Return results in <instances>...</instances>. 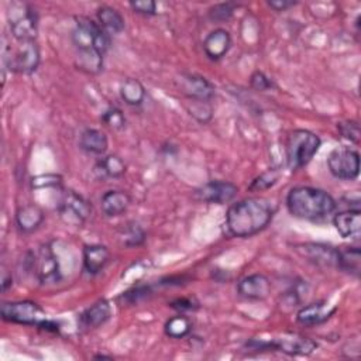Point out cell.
<instances>
[{"label": "cell", "instance_id": "cell-34", "mask_svg": "<svg viewBox=\"0 0 361 361\" xmlns=\"http://www.w3.org/2000/svg\"><path fill=\"white\" fill-rule=\"evenodd\" d=\"M276 180H278V172L275 169H269V171L261 173L258 178H255L251 182L250 190H264V189H268L272 185H275Z\"/></svg>", "mask_w": 361, "mask_h": 361}, {"label": "cell", "instance_id": "cell-26", "mask_svg": "<svg viewBox=\"0 0 361 361\" xmlns=\"http://www.w3.org/2000/svg\"><path fill=\"white\" fill-rule=\"evenodd\" d=\"M337 268L351 274L354 276L360 275L361 269V251L358 247H344L338 248Z\"/></svg>", "mask_w": 361, "mask_h": 361}, {"label": "cell", "instance_id": "cell-24", "mask_svg": "<svg viewBox=\"0 0 361 361\" xmlns=\"http://www.w3.org/2000/svg\"><path fill=\"white\" fill-rule=\"evenodd\" d=\"M97 20H99V25L107 32V34H120L124 27V18L120 14V11H117L116 8L110 7V6H102L97 8Z\"/></svg>", "mask_w": 361, "mask_h": 361}, {"label": "cell", "instance_id": "cell-9", "mask_svg": "<svg viewBox=\"0 0 361 361\" xmlns=\"http://www.w3.org/2000/svg\"><path fill=\"white\" fill-rule=\"evenodd\" d=\"M247 345L254 350H276L289 355H309L317 347L313 340L299 334H288L272 341H251Z\"/></svg>", "mask_w": 361, "mask_h": 361}, {"label": "cell", "instance_id": "cell-16", "mask_svg": "<svg viewBox=\"0 0 361 361\" xmlns=\"http://www.w3.org/2000/svg\"><path fill=\"white\" fill-rule=\"evenodd\" d=\"M336 230L344 238L358 240L361 235V213L360 207H350L348 210L338 212L333 219Z\"/></svg>", "mask_w": 361, "mask_h": 361}, {"label": "cell", "instance_id": "cell-8", "mask_svg": "<svg viewBox=\"0 0 361 361\" xmlns=\"http://www.w3.org/2000/svg\"><path fill=\"white\" fill-rule=\"evenodd\" d=\"M3 320L24 326H38L45 317L44 310L31 300L4 302L0 307Z\"/></svg>", "mask_w": 361, "mask_h": 361}, {"label": "cell", "instance_id": "cell-33", "mask_svg": "<svg viewBox=\"0 0 361 361\" xmlns=\"http://www.w3.org/2000/svg\"><path fill=\"white\" fill-rule=\"evenodd\" d=\"M149 293H151V288L148 285H140L124 292L118 299H123L126 303H130V305H137L138 302L148 298Z\"/></svg>", "mask_w": 361, "mask_h": 361}, {"label": "cell", "instance_id": "cell-6", "mask_svg": "<svg viewBox=\"0 0 361 361\" xmlns=\"http://www.w3.org/2000/svg\"><path fill=\"white\" fill-rule=\"evenodd\" d=\"M30 268L34 272L38 282L42 285L56 283L61 281V268L58 257L48 244L41 245L35 254H31Z\"/></svg>", "mask_w": 361, "mask_h": 361}, {"label": "cell", "instance_id": "cell-10", "mask_svg": "<svg viewBox=\"0 0 361 361\" xmlns=\"http://www.w3.org/2000/svg\"><path fill=\"white\" fill-rule=\"evenodd\" d=\"M61 217L73 226H82L92 214V204L73 190H65L58 204Z\"/></svg>", "mask_w": 361, "mask_h": 361}, {"label": "cell", "instance_id": "cell-21", "mask_svg": "<svg viewBox=\"0 0 361 361\" xmlns=\"http://www.w3.org/2000/svg\"><path fill=\"white\" fill-rule=\"evenodd\" d=\"M130 203H131V197L128 196V193L117 189L107 190L100 199L102 212L107 217H117L123 214L128 209Z\"/></svg>", "mask_w": 361, "mask_h": 361}, {"label": "cell", "instance_id": "cell-19", "mask_svg": "<svg viewBox=\"0 0 361 361\" xmlns=\"http://www.w3.org/2000/svg\"><path fill=\"white\" fill-rule=\"evenodd\" d=\"M111 317V306L106 299H100L94 302L90 307H87L79 317L80 327L90 330L97 329L104 324Z\"/></svg>", "mask_w": 361, "mask_h": 361}, {"label": "cell", "instance_id": "cell-2", "mask_svg": "<svg viewBox=\"0 0 361 361\" xmlns=\"http://www.w3.org/2000/svg\"><path fill=\"white\" fill-rule=\"evenodd\" d=\"M274 213L275 207L268 199L247 197L228 207L226 226L234 237H251L271 223Z\"/></svg>", "mask_w": 361, "mask_h": 361}, {"label": "cell", "instance_id": "cell-17", "mask_svg": "<svg viewBox=\"0 0 361 361\" xmlns=\"http://www.w3.org/2000/svg\"><path fill=\"white\" fill-rule=\"evenodd\" d=\"M231 47V35L224 28H216L207 34L203 41L204 54L212 61L221 59Z\"/></svg>", "mask_w": 361, "mask_h": 361}, {"label": "cell", "instance_id": "cell-7", "mask_svg": "<svg viewBox=\"0 0 361 361\" xmlns=\"http://www.w3.org/2000/svg\"><path fill=\"white\" fill-rule=\"evenodd\" d=\"M330 173L343 180H353L360 173V154L348 147H338L327 157Z\"/></svg>", "mask_w": 361, "mask_h": 361}, {"label": "cell", "instance_id": "cell-12", "mask_svg": "<svg viewBox=\"0 0 361 361\" xmlns=\"http://www.w3.org/2000/svg\"><path fill=\"white\" fill-rule=\"evenodd\" d=\"M237 192H238V188L233 182L217 179V180H210L203 186H200L199 189H196L195 196L203 202L223 204L233 200Z\"/></svg>", "mask_w": 361, "mask_h": 361}, {"label": "cell", "instance_id": "cell-13", "mask_svg": "<svg viewBox=\"0 0 361 361\" xmlns=\"http://www.w3.org/2000/svg\"><path fill=\"white\" fill-rule=\"evenodd\" d=\"M237 292L248 300H264L271 292V282L264 274H251L238 282Z\"/></svg>", "mask_w": 361, "mask_h": 361}, {"label": "cell", "instance_id": "cell-36", "mask_svg": "<svg viewBox=\"0 0 361 361\" xmlns=\"http://www.w3.org/2000/svg\"><path fill=\"white\" fill-rule=\"evenodd\" d=\"M340 134L345 138V140H350L353 142H358L360 141V127L357 124V121H343V123H338L337 126Z\"/></svg>", "mask_w": 361, "mask_h": 361}, {"label": "cell", "instance_id": "cell-35", "mask_svg": "<svg viewBox=\"0 0 361 361\" xmlns=\"http://www.w3.org/2000/svg\"><path fill=\"white\" fill-rule=\"evenodd\" d=\"M250 86L254 89V90H258V92H265V90H269L272 87H275L272 79H269L264 72L261 71H255L251 78H250Z\"/></svg>", "mask_w": 361, "mask_h": 361}, {"label": "cell", "instance_id": "cell-3", "mask_svg": "<svg viewBox=\"0 0 361 361\" xmlns=\"http://www.w3.org/2000/svg\"><path fill=\"white\" fill-rule=\"evenodd\" d=\"M286 207L293 217L317 221L334 212L336 200L323 189L296 186L286 196Z\"/></svg>", "mask_w": 361, "mask_h": 361}, {"label": "cell", "instance_id": "cell-18", "mask_svg": "<svg viewBox=\"0 0 361 361\" xmlns=\"http://www.w3.org/2000/svg\"><path fill=\"white\" fill-rule=\"evenodd\" d=\"M110 261V251L106 245L90 244L83 248V269L90 275H97Z\"/></svg>", "mask_w": 361, "mask_h": 361}, {"label": "cell", "instance_id": "cell-31", "mask_svg": "<svg viewBox=\"0 0 361 361\" xmlns=\"http://www.w3.org/2000/svg\"><path fill=\"white\" fill-rule=\"evenodd\" d=\"M102 123L111 130H121L126 126V117L120 109L110 107L102 114Z\"/></svg>", "mask_w": 361, "mask_h": 361}, {"label": "cell", "instance_id": "cell-37", "mask_svg": "<svg viewBox=\"0 0 361 361\" xmlns=\"http://www.w3.org/2000/svg\"><path fill=\"white\" fill-rule=\"evenodd\" d=\"M130 7L135 13L144 14V16H152L155 14V10H157V4L152 0H135L130 3Z\"/></svg>", "mask_w": 361, "mask_h": 361}, {"label": "cell", "instance_id": "cell-40", "mask_svg": "<svg viewBox=\"0 0 361 361\" xmlns=\"http://www.w3.org/2000/svg\"><path fill=\"white\" fill-rule=\"evenodd\" d=\"M94 358H110V357H106V355H96Z\"/></svg>", "mask_w": 361, "mask_h": 361}, {"label": "cell", "instance_id": "cell-11", "mask_svg": "<svg viewBox=\"0 0 361 361\" xmlns=\"http://www.w3.org/2000/svg\"><path fill=\"white\" fill-rule=\"evenodd\" d=\"M39 56V48L35 41H23L13 54L4 55V62L10 71L28 75L38 68Z\"/></svg>", "mask_w": 361, "mask_h": 361}, {"label": "cell", "instance_id": "cell-20", "mask_svg": "<svg viewBox=\"0 0 361 361\" xmlns=\"http://www.w3.org/2000/svg\"><path fill=\"white\" fill-rule=\"evenodd\" d=\"M334 312H336V307H330L326 302H314L303 306L298 312L296 320L300 324L310 327V326H316L326 322Z\"/></svg>", "mask_w": 361, "mask_h": 361}, {"label": "cell", "instance_id": "cell-29", "mask_svg": "<svg viewBox=\"0 0 361 361\" xmlns=\"http://www.w3.org/2000/svg\"><path fill=\"white\" fill-rule=\"evenodd\" d=\"M188 111L192 117H195L199 123H207L213 116V109L210 102L207 100H195L189 99Z\"/></svg>", "mask_w": 361, "mask_h": 361}, {"label": "cell", "instance_id": "cell-14", "mask_svg": "<svg viewBox=\"0 0 361 361\" xmlns=\"http://www.w3.org/2000/svg\"><path fill=\"white\" fill-rule=\"evenodd\" d=\"M180 92L188 99L210 102V99L214 96V86L203 76L183 75L180 78Z\"/></svg>", "mask_w": 361, "mask_h": 361}, {"label": "cell", "instance_id": "cell-28", "mask_svg": "<svg viewBox=\"0 0 361 361\" xmlns=\"http://www.w3.org/2000/svg\"><path fill=\"white\" fill-rule=\"evenodd\" d=\"M165 334L172 338H182L188 336L192 330V323L189 317L185 314H176L172 316L166 323H165Z\"/></svg>", "mask_w": 361, "mask_h": 361}, {"label": "cell", "instance_id": "cell-5", "mask_svg": "<svg viewBox=\"0 0 361 361\" xmlns=\"http://www.w3.org/2000/svg\"><path fill=\"white\" fill-rule=\"evenodd\" d=\"M8 25L13 37L18 41H35L38 32V14L28 3L14 1L7 11Z\"/></svg>", "mask_w": 361, "mask_h": 361}, {"label": "cell", "instance_id": "cell-25", "mask_svg": "<svg viewBox=\"0 0 361 361\" xmlns=\"http://www.w3.org/2000/svg\"><path fill=\"white\" fill-rule=\"evenodd\" d=\"M126 172V164L118 155H107L97 161L94 165V173L100 179L120 178Z\"/></svg>", "mask_w": 361, "mask_h": 361}, {"label": "cell", "instance_id": "cell-32", "mask_svg": "<svg viewBox=\"0 0 361 361\" xmlns=\"http://www.w3.org/2000/svg\"><path fill=\"white\" fill-rule=\"evenodd\" d=\"M234 3H220L209 10V18L212 21H227L234 13Z\"/></svg>", "mask_w": 361, "mask_h": 361}, {"label": "cell", "instance_id": "cell-15", "mask_svg": "<svg viewBox=\"0 0 361 361\" xmlns=\"http://www.w3.org/2000/svg\"><path fill=\"white\" fill-rule=\"evenodd\" d=\"M298 251L307 258V261H312L317 265L324 267H337V257H338V248L326 245V244H314L307 243L298 245Z\"/></svg>", "mask_w": 361, "mask_h": 361}, {"label": "cell", "instance_id": "cell-30", "mask_svg": "<svg viewBox=\"0 0 361 361\" xmlns=\"http://www.w3.org/2000/svg\"><path fill=\"white\" fill-rule=\"evenodd\" d=\"M123 244L127 247H137L144 243L145 240V233L141 228L140 224L137 223H130L124 230H123Z\"/></svg>", "mask_w": 361, "mask_h": 361}, {"label": "cell", "instance_id": "cell-27", "mask_svg": "<svg viewBox=\"0 0 361 361\" xmlns=\"http://www.w3.org/2000/svg\"><path fill=\"white\" fill-rule=\"evenodd\" d=\"M120 97L128 106H140L145 97V89L138 79L128 78L120 85Z\"/></svg>", "mask_w": 361, "mask_h": 361}, {"label": "cell", "instance_id": "cell-23", "mask_svg": "<svg viewBox=\"0 0 361 361\" xmlns=\"http://www.w3.org/2000/svg\"><path fill=\"white\" fill-rule=\"evenodd\" d=\"M79 147L89 154L102 155L109 147V140L103 131L97 128H86L79 137Z\"/></svg>", "mask_w": 361, "mask_h": 361}, {"label": "cell", "instance_id": "cell-22", "mask_svg": "<svg viewBox=\"0 0 361 361\" xmlns=\"http://www.w3.org/2000/svg\"><path fill=\"white\" fill-rule=\"evenodd\" d=\"M44 212L37 204H25L16 213V224L23 233H32L44 221Z\"/></svg>", "mask_w": 361, "mask_h": 361}, {"label": "cell", "instance_id": "cell-4", "mask_svg": "<svg viewBox=\"0 0 361 361\" xmlns=\"http://www.w3.org/2000/svg\"><path fill=\"white\" fill-rule=\"evenodd\" d=\"M320 147V138L303 128L293 130L286 140V164L290 169L307 165Z\"/></svg>", "mask_w": 361, "mask_h": 361}, {"label": "cell", "instance_id": "cell-39", "mask_svg": "<svg viewBox=\"0 0 361 361\" xmlns=\"http://www.w3.org/2000/svg\"><path fill=\"white\" fill-rule=\"evenodd\" d=\"M296 3L295 1H289V0H272V1H268V6L272 7L274 10L276 11H283L292 6H295Z\"/></svg>", "mask_w": 361, "mask_h": 361}, {"label": "cell", "instance_id": "cell-38", "mask_svg": "<svg viewBox=\"0 0 361 361\" xmlns=\"http://www.w3.org/2000/svg\"><path fill=\"white\" fill-rule=\"evenodd\" d=\"M171 307L183 312V310H195L197 307V303H193L192 299H186V298H180L176 299L173 302H171Z\"/></svg>", "mask_w": 361, "mask_h": 361}, {"label": "cell", "instance_id": "cell-1", "mask_svg": "<svg viewBox=\"0 0 361 361\" xmlns=\"http://www.w3.org/2000/svg\"><path fill=\"white\" fill-rule=\"evenodd\" d=\"M72 42L76 48L79 69L97 73L103 66V56L110 47L109 34L89 17H76L72 31Z\"/></svg>", "mask_w": 361, "mask_h": 361}]
</instances>
